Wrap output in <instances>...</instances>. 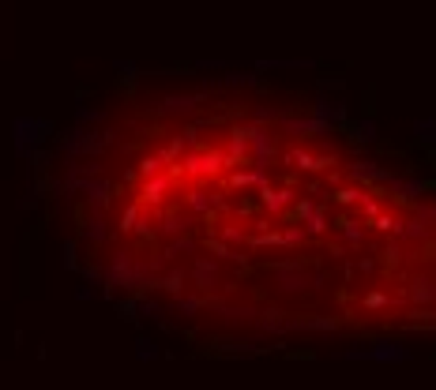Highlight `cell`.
<instances>
[{
    "label": "cell",
    "instance_id": "obj_1",
    "mask_svg": "<svg viewBox=\"0 0 436 390\" xmlns=\"http://www.w3.org/2000/svg\"><path fill=\"white\" fill-rule=\"evenodd\" d=\"M12 132H15V154H30V150H34L38 143L45 139L49 124H45V121H34V117H19V121L12 124Z\"/></svg>",
    "mask_w": 436,
    "mask_h": 390
},
{
    "label": "cell",
    "instance_id": "obj_2",
    "mask_svg": "<svg viewBox=\"0 0 436 390\" xmlns=\"http://www.w3.org/2000/svg\"><path fill=\"white\" fill-rule=\"evenodd\" d=\"M222 165H226V154H222V150H188L185 154L188 177H215Z\"/></svg>",
    "mask_w": 436,
    "mask_h": 390
},
{
    "label": "cell",
    "instance_id": "obj_3",
    "mask_svg": "<svg viewBox=\"0 0 436 390\" xmlns=\"http://www.w3.org/2000/svg\"><path fill=\"white\" fill-rule=\"evenodd\" d=\"M249 158L256 162V169H267L275 158V135L264 124H252L249 128Z\"/></svg>",
    "mask_w": 436,
    "mask_h": 390
},
{
    "label": "cell",
    "instance_id": "obj_4",
    "mask_svg": "<svg viewBox=\"0 0 436 390\" xmlns=\"http://www.w3.org/2000/svg\"><path fill=\"white\" fill-rule=\"evenodd\" d=\"M312 117H320V121H328L331 128H335V124H346V121H350V106H346L343 98H328V94H316Z\"/></svg>",
    "mask_w": 436,
    "mask_h": 390
},
{
    "label": "cell",
    "instance_id": "obj_5",
    "mask_svg": "<svg viewBox=\"0 0 436 390\" xmlns=\"http://www.w3.org/2000/svg\"><path fill=\"white\" fill-rule=\"evenodd\" d=\"M395 173L384 169L380 162H369V158H361V162H350V180L358 184V180H369V184H387Z\"/></svg>",
    "mask_w": 436,
    "mask_h": 390
},
{
    "label": "cell",
    "instance_id": "obj_6",
    "mask_svg": "<svg viewBox=\"0 0 436 390\" xmlns=\"http://www.w3.org/2000/svg\"><path fill=\"white\" fill-rule=\"evenodd\" d=\"M282 128L290 135H331V124L320 121V117H308V121H301V117H282Z\"/></svg>",
    "mask_w": 436,
    "mask_h": 390
},
{
    "label": "cell",
    "instance_id": "obj_7",
    "mask_svg": "<svg viewBox=\"0 0 436 390\" xmlns=\"http://www.w3.org/2000/svg\"><path fill=\"white\" fill-rule=\"evenodd\" d=\"M196 106H200V94H170V98L158 106V113L162 117H188V113H196Z\"/></svg>",
    "mask_w": 436,
    "mask_h": 390
},
{
    "label": "cell",
    "instance_id": "obj_8",
    "mask_svg": "<svg viewBox=\"0 0 436 390\" xmlns=\"http://www.w3.org/2000/svg\"><path fill=\"white\" fill-rule=\"evenodd\" d=\"M293 188H264L260 192V203H264V210L267 214H282L286 206H293Z\"/></svg>",
    "mask_w": 436,
    "mask_h": 390
},
{
    "label": "cell",
    "instance_id": "obj_9",
    "mask_svg": "<svg viewBox=\"0 0 436 390\" xmlns=\"http://www.w3.org/2000/svg\"><path fill=\"white\" fill-rule=\"evenodd\" d=\"M346 128H350V143H358V147H369V143H376V139H380V124L372 121V117L350 121Z\"/></svg>",
    "mask_w": 436,
    "mask_h": 390
},
{
    "label": "cell",
    "instance_id": "obj_10",
    "mask_svg": "<svg viewBox=\"0 0 436 390\" xmlns=\"http://www.w3.org/2000/svg\"><path fill=\"white\" fill-rule=\"evenodd\" d=\"M275 285H279L282 293H301L308 285V278H305L301 267H279L275 270Z\"/></svg>",
    "mask_w": 436,
    "mask_h": 390
},
{
    "label": "cell",
    "instance_id": "obj_11",
    "mask_svg": "<svg viewBox=\"0 0 436 390\" xmlns=\"http://www.w3.org/2000/svg\"><path fill=\"white\" fill-rule=\"evenodd\" d=\"M229 188H271V177L267 169H241V173H229Z\"/></svg>",
    "mask_w": 436,
    "mask_h": 390
},
{
    "label": "cell",
    "instance_id": "obj_12",
    "mask_svg": "<svg viewBox=\"0 0 436 390\" xmlns=\"http://www.w3.org/2000/svg\"><path fill=\"white\" fill-rule=\"evenodd\" d=\"M192 278L200 282V289H215L218 285V263L207 259V256H196L192 263Z\"/></svg>",
    "mask_w": 436,
    "mask_h": 390
},
{
    "label": "cell",
    "instance_id": "obj_13",
    "mask_svg": "<svg viewBox=\"0 0 436 390\" xmlns=\"http://www.w3.org/2000/svg\"><path fill=\"white\" fill-rule=\"evenodd\" d=\"M286 165H297V169H305V173H316V169H323V165H331V158H316L312 150L293 147V150H286Z\"/></svg>",
    "mask_w": 436,
    "mask_h": 390
},
{
    "label": "cell",
    "instance_id": "obj_14",
    "mask_svg": "<svg viewBox=\"0 0 436 390\" xmlns=\"http://www.w3.org/2000/svg\"><path fill=\"white\" fill-rule=\"evenodd\" d=\"M387 188H391L395 195H402V199H417V195H425V180L422 177H391L387 180Z\"/></svg>",
    "mask_w": 436,
    "mask_h": 390
},
{
    "label": "cell",
    "instance_id": "obj_15",
    "mask_svg": "<svg viewBox=\"0 0 436 390\" xmlns=\"http://www.w3.org/2000/svg\"><path fill=\"white\" fill-rule=\"evenodd\" d=\"M222 154H226V165L244 162V158H249V128H237L233 135H229V147L222 150Z\"/></svg>",
    "mask_w": 436,
    "mask_h": 390
},
{
    "label": "cell",
    "instance_id": "obj_16",
    "mask_svg": "<svg viewBox=\"0 0 436 390\" xmlns=\"http://www.w3.org/2000/svg\"><path fill=\"white\" fill-rule=\"evenodd\" d=\"M188 229H192V218H185V214H162L158 218V233L162 236H185Z\"/></svg>",
    "mask_w": 436,
    "mask_h": 390
},
{
    "label": "cell",
    "instance_id": "obj_17",
    "mask_svg": "<svg viewBox=\"0 0 436 390\" xmlns=\"http://www.w3.org/2000/svg\"><path fill=\"white\" fill-rule=\"evenodd\" d=\"M402 241H429V236H433V226H429V221H425V218H417V214H414V218H410V221H402Z\"/></svg>",
    "mask_w": 436,
    "mask_h": 390
},
{
    "label": "cell",
    "instance_id": "obj_18",
    "mask_svg": "<svg viewBox=\"0 0 436 390\" xmlns=\"http://www.w3.org/2000/svg\"><path fill=\"white\" fill-rule=\"evenodd\" d=\"M170 188H173L170 177H147V184H144L139 195H144V203H162V195L170 192Z\"/></svg>",
    "mask_w": 436,
    "mask_h": 390
},
{
    "label": "cell",
    "instance_id": "obj_19",
    "mask_svg": "<svg viewBox=\"0 0 436 390\" xmlns=\"http://www.w3.org/2000/svg\"><path fill=\"white\" fill-rule=\"evenodd\" d=\"M196 248H200V244H196V236H170V244H165V248H162V259H177L181 256V252H196Z\"/></svg>",
    "mask_w": 436,
    "mask_h": 390
},
{
    "label": "cell",
    "instance_id": "obj_20",
    "mask_svg": "<svg viewBox=\"0 0 436 390\" xmlns=\"http://www.w3.org/2000/svg\"><path fill=\"white\" fill-rule=\"evenodd\" d=\"M301 229H305V236H323L328 233V214H323V206H316V210L301 221Z\"/></svg>",
    "mask_w": 436,
    "mask_h": 390
},
{
    "label": "cell",
    "instance_id": "obj_21",
    "mask_svg": "<svg viewBox=\"0 0 436 390\" xmlns=\"http://www.w3.org/2000/svg\"><path fill=\"white\" fill-rule=\"evenodd\" d=\"M185 203H188V210H192V214H207L211 210V192H203V188H188Z\"/></svg>",
    "mask_w": 436,
    "mask_h": 390
},
{
    "label": "cell",
    "instance_id": "obj_22",
    "mask_svg": "<svg viewBox=\"0 0 436 390\" xmlns=\"http://www.w3.org/2000/svg\"><path fill=\"white\" fill-rule=\"evenodd\" d=\"M343 241L350 244V248H358V244L365 241V221H350V218H346L343 221Z\"/></svg>",
    "mask_w": 436,
    "mask_h": 390
},
{
    "label": "cell",
    "instance_id": "obj_23",
    "mask_svg": "<svg viewBox=\"0 0 436 390\" xmlns=\"http://www.w3.org/2000/svg\"><path fill=\"white\" fill-rule=\"evenodd\" d=\"M109 236V226H106V218L102 214H94L91 218V226H87V241H94V244H102Z\"/></svg>",
    "mask_w": 436,
    "mask_h": 390
},
{
    "label": "cell",
    "instance_id": "obj_24",
    "mask_svg": "<svg viewBox=\"0 0 436 390\" xmlns=\"http://www.w3.org/2000/svg\"><path fill=\"white\" fill-rule=\"evenodd\" d=\"M414 135H417L422 143H436V121H429V117L414 121Z\"/></svg>",
    "mask_w": 436,
    "mask_h": 390
},
{
    "label": "cell",
    "instance_id": "obj_25",
    "mask_svg": "<svg viewBox=\"0 0 436 390\" xmlns=\"http://www.w3.org/2000/svg\"><path fill=\"white\" fill-rule=\"evenodd\" d=\"M361 195H365V192H361L358 184H343V188L335 192V203H343V206H346V203H361Z\"/></svg>",
    "mask_w": 436,
    "mask_h": 390
},
{
    "label": "cell",
    "instance_id": "obj_26",
    "mask_svg": "<svg viewBox=\"0 0 436 390\" xmlns=\"http://www.w3.org/2000/svg\"><path fill=\"white\" fill-rule=\"evenodd\" d=\"M218 241L222 244H244V229L241 226H222L218 229Z\"/></svg>",
    "mask_w": 436,
    "mask_h": 390
},
{
    "label": "cell",
    "instance_id": "obj_27",
    "mask_svg": "<svg viewBox=\"0 0 436 390\" xmlns=\"http://www.w3.org/2000/svg\"><path fill=\"white\" fill-rule=\"evenodd\" d=\"M222 83H226V86H260V79H256V75H244V71H237V75H226Z\"/></svg>",
    "mask_w": 436,
    "mask_h": 390
},
{
    "label": "cell",
    "instance_id": "obj_28",
    "mask_svg": "<svg viewBox=\"0 0 436 390\" xmlns=\"http://www.w3.org/2000/svg\"><path fill=\"white\" fill-rule=\"evenodd\" d=\"M136 356H139V361H154V356H158L154 341H150V338H139V341H136Z\"/></svg>",
    "mask_w": 436,
    "mask_h": 390
},
{
    "label": "cell",
    "instance_id": "obj_29",
    "mask_svg": "<svg viewBox=\"0 0 436 390\" xmlns=\"http://www.w3.org/2000/svg\"><path fill=\"white\" fill-rule=\"evenodd\" d=\"M301 241H305V229H301V226H286V229H282V244H301Z\"/></svg>",
    "mask_w": 436,
    "mask_h": 390
},
{
    "label": "cell",
    "instance_id": "obj_30",
    "mask_svg": "<svg viewBox=\"0 0 436 390\" xmlns=\"http://www.w3.org/2000/svg\"><path fill=\"white\" fill-rule=\"evenodd\" d=\"M316 206H320V203H316V199H301V203H297V210H293V218H297V221H305L308 214L316 210Z\"/></svg>",
    "mask_w": 436,
    "mask_h": 390
},
{
    "label": "cell",
    "instance_id": "obj_31",
    "mask_svg": "<svg viewBox=\"0 0 436 390\" xmlns=\"http://www.w3.org/2000/svg\"><path fill=\"white\" fill-rule=\"evenodd\" d=\"M181 282H185V274H181V270H170V274L162 278V285H165L170 293H177V289H181Z\"/></svg>",
    "mask_w": 436,
    "mask_h": 390
},
{
    "label": "cell",
    "instance_id": "obj_32",
    "mask_svg": "<svg viewBox=\"0 0 436 390\" xmlns=\"http://www.w3.org/2000/svg\"><path fill=\"white\" fill-rule=\"evenodd\" d=\"M177 308L192 315V312H200V308H203V300H200V297H181V300H177Z\"/></svg>",
    "mask_w": 436,
    "mask_h": 390
},
{
    "label": "cell",
    "instance_id": "obj_33",
    "mask_svg": "<svg viewBox=\"0 0 436 390\" xmlns=\"http://www.w3.org/2000/svg\"><path fill=\"white\" fill-rule=\"evenodd\" d=\"M76 121L79 124H94V121H102V113H98V109H87L83 106V109H76Z\"/></svg>",
    "mask_w": 436,
    "mask_h": 390
},
{
    "label": "cell",
    "instance_id": "obj_34",
    "mask_svg": "<svg viewBox=\"0 0 436 390\" xmlns=\"http://www.w3.org/2000/svg\"><path fill=\"white\" fill-rule=\"evenodd\" d=\"M361 210L369 214V218H376V214H380V199L376 195H361Z\"/></svg>",
    "mask_w": 436,
    "mask_h": 390
},
{
    "label": "cell",
    "instance_id": "obj_35",
    "mask_svg": "<svg viewBox=\"0 0 436 390\" xmlns=\"http://www.w3.org/2000/svg\"><path fill=\"white\" fill-rule=\"evenodd\" d=\"M181 147H185V150H196V143H200V132H196V128H188V132H181Z\"/></svg>",
    "mask_w": 436,
    "mask_h": 390
},
{
    "label": "cell",
    "instance_id": "obj_36",
    "mask_svg": "<svg viewBox=\"0 0 436 390\" xmlns=\"http://www.w3.org/2000/svg\"><path fill=\"white\" fill-rule=\"evenodd\" d=\"M158 158H144V162H139V173H144V177H158Z\"/></svg>",
    "mask_w": 436,
    "mask_h": 390
},
{
    "label": "cell",
    "instance_id": "obj_37",
    "mask_svg": "<svg viewBox=\"0 0 436 390\" xmlns=\"http://www.w3.org/2000/svg\"><path fill=\"white\" fill-rule=\"evenodd\" d=\"M365 304H369V308H384L387 297H384V293H369V297H365Z\"/></svg>",
    "mask_w": 436,
    "mask_h": 390
},
{
    "label": "cell",
    "instance_id": "obj_38",
    "mask_svg": "<svg viewBox=\"0 0 436 390\" xmlns=\"http://www.w3.org/2000/svg\"><path fill=\"white\" fill-rule=\"evenodd\" d=\"M65 267H76V241L65 244Z\"/></svg>",
    "mask_w": 436,
    "mask_h": 390
},
{
    "label": "cell",
    "instance_id": "obj_39",
    "mask_svg": "<svg viewBox=\"0 0 436 390\" xmlns=\"http://www.w3.org/2000/svg\"><path fill=\"white\" fill-rule=\"evenodd\" d=\"M372 226H376V229H384V233H387V229H391V218H387V214H376V218H372Z\"/></svg>",
    "mask_w": 436,
    "mask_h": 390
},
{
    "label": "cell",
    "instance_id": "obj_40",
    "mask_svg": "<svg viewBox=\"0 0 436 390\" xmlns=\"http://www.w3.org/2000/svg\"><path fill=\"white\" fill-rule=\"evenodd\" d=\"M433 192H436V180H433Z\"/></svg>",
    "mask_w": 436,
    "mask_h": 390
}]
</instances>
